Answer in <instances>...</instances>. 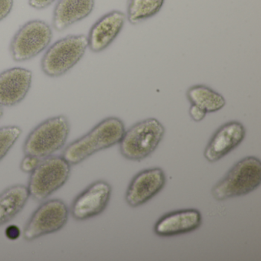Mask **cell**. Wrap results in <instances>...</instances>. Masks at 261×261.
<instances>
[{"label": "cell", "instance_id": "1", "mask_svg": "<svg viewBox=\"0 0 261 261\" xmlns=\"http://www.w3.org/2000/svg\"><path fill=\"white\" fill-rule=\"evenodd\" d=\"M125 130L124 123L120 119L108 117L68 145L62 157L70 165L79 164L94 154L120 143Z\"/></svg>", "mask_w": 261, "mask_h": 261}, {"label": "cell", "instance_id": "2", "mask_svg": "<svg viewBox=\"0 0 261 261\" xmlns=\"http://www.w3.org/2000/svg\"><path fill=\"white\" fill-rule=\"evenodd\" d=\"M261 184V162L247 156L237 163L212 190L217 201L244 196L253 192Z\"/></svg>", "mask_w": 261, "mask_h": 261}, {"label": "cell", "instance_id": "3", "mask_svg": "<svg viewBox=\"0 0 261 261\" xmlns=\"http://www.w3.org/2000/svg\"><path fill=\"white\" fill-rule=\"evenodd\" d=\"M164 135V126L157 119L142 120L125 130L119 143L120 153L126 160L141 161L153 153Z\"/></svg>", "mask_w": 261, "mask_h": 261}, {"label": "cell", "instance_id": "4", "mask_svg": "<svg viewBox=\"0 0 261 261\" xmlns=\"http://www.w3.org/2000/svg\"><path fill=\"white\" fill-rule=\"evenodd\" d=\"M69 133V121L65 116L48 119L30 133L24 143V153L39 160L49 157L63 147Z\"/></svg>", "mask_w": 261, "mask_h": 261}, {"label": "cell", "instance_id": "5", "mask_svg": "<svg viewBox=\"0 0 261 261\" xmlns=\"http://www.w3.org/2000/svg\"><path fill=\"white\" fill-rule=\"evenodd\" d=\"M88 48V37L69 36L53 44L42 59V70L48 77H61L75 66Z\"/></svg>", "mask_w": 261, "mask_h": 261}, {"label": "cell", "instance_id": "6", "mask_svg": "<svg viewBox=\"0 0 261 261\" xmlns=\"http://www.w3.org/2000/svg\"><path fill=\"white\" fill-rule=\"evenodd\" d=\"M70 173L71 165L63 157H47L30 175L27 186L30 196L43 201L66 183Z\"/></svg>", "mask_w": 261, "mask_h": 261}, {"label": "cell", "instance_id": "7", "mask_svg": "<svg viewBox=\"0 0 261 261\" xmlns=\"http://www.w3.org/2000/svg\"><path fill=\"white\" fill-rule=\"evenodd\" d=\"M53 30L46 22L33 20L22 25L10 44V53L15 62L30 60L43 51L51 42Z\"/></svg>", "mask_w": 261, "mask_h": 261}, {"label": "cell", "instance_id": "8", "mask_svg": "<svg viewBox=\"0 0 261 261\" xmlns=\"http://www.w3.org/2000/svg\"><path fill=\"white\" fill-rule=\"evenodd\" d=\"M69 211L62 200L53 199L41 204L33 213L23 230V237L29 241L56 233L65 227Z\"/></svg>", "mask_w": 261, "mask_h": 261}, {"label": "cell", "instance_id": "9", "mask_svg": "<svg viewBox=\"0 0 261 261\" xmlns=\"http://www.w3.org/2000/svg\"><path fill=\"white\" fill-rule=\"evenodd\" d=\"M112 188L105 181H95L77 195L71 204V212L77 221H85L101 214L111 199Z\"/></svg>", "mask_w": 261, "mask_h": 261}, {"label": "cell", "instance_id": "10", "mask_svg": "<svg viewBox=\"0 0 261 261\" xmlns=\"http://www.w3.org/2000/svg\"><path fill=\"white\" fill-rule=\"evenodd\" d=\"M166 183V174L160 168L141 171L131 180L125 200L131 207L143 205L160 193Z\"/></svg>", "mask_w": 261, "mask_h": 261}, {"label": "cell", "instance_id": "11", "mask_svg": "<svg viewBox=\"0 0 261 261\" xmlns=\"http://www.w3.org/2000/svg\"><path fill=\"white\" fill-rule=\"evenodd\" d=\"M246 137L244 125L238 121H230L220 126L209 140L204 156L207 161L215 163L236 149Z\"/></svg>", "mask_w": 261, "mask_h": 261}, {"label": "cell", "instance_id": "12", "mask_svg": "<svg viewBox=\"0 0 261 261\" xmlns=\"http://www.w3.org/2000/svg\"><path fill=\"white\" fill-rule=\"evenodd\" d=\"M126 20V15L118 10L102 16L90 30L88 36L90 50L99 53L107 49L121 33Z\"/></svg>", "mask_w": 261, "mask_h": 261}, {"label": "cell", "instance_id": "13", "mask_svg": "<svg viewBox=\"0 0 261 261\" xmlns=\"http://www.w3.org/2000/svg\"><path fill=\"white\" fill-rule=\"evenodd\" d=\"M33 72L27 68H13L0 74V106L13 107L27 97L31 88Z\"/></svg>", "mask_w": 261, "mask_h": 261}, {"label": "cell", "instance_id": "14", "mask_svg": "<svg viewBox=\"0 0 261 261\" xmlns=\"http://www.w3.org/2000/svg\"><path fill=\"white\" fill-rule=\"evenodd\" d=\"M202 222L201 212L197 209H183L166 214L157 221L154 227L155 234L172 237L191 233Z\"/></svg>", "mask_w": 261, "mask_h": 261}, {"label": "cell", "instance_id": "15", "mask_svg": "<svg viewBox=\"0 0 261 261\" xmlns=\"http://www.w3.org/2000/svg\"><path fill=\"white\" fill-rule=\"evenodd\" d=\"M94 7V0H59L53 13V27L63 31L88 17Z\"/></svg>", "mask_w": 261, "mask_h": 261}, {"label": "cell", "instance_id": "16", "mask_svg": "<svg viewBox=\"0 0 261 261\" xmlns=\"http://www.w3.org/2000/svg\"><path fill=\"white\" fill-rule=\"evenodd\" d=\"M28 188L15 185L0 193V226L10 222L25 207L30 198Z\"/></svg>", "mask_w": 261, "mask_h": 261}, {"label": "cell", "instance_id": "17", "mask_svg": "<svg viewBox=\"0 0 261 261\" xmlns=\"http://www.w3.org/2000/svg\"><path fill=\"white\" fill-rule=\"evenodd\" d=\"M187 97L192 105L199 107L206 113L221 111L226 105L224 97L205 85H195L187 91Z\"/></svg>", "mask_w": 261, "mask_h": 261}, {"label": "cell", "instance_id": "18", "mask_svg": "<svg viewBox=\"0 0 261 261\" xmlns=\"http://www.w3.org/2000/svg\"><path fill=\"white\" fill-rule=\"evenodd\" d=\"M165 0H128L126 19L132 25L147 20L159 13Z\"/></svg>", "mask_w": 261, "mask_h": 261}, {"label": "cell", "instance_id": "19", "mask_svg": "<svg viewBox=\"0 0 261 261\" xmlns=\"http://www.w3.org/2000/svg\"><path fill=\"white\" fill-rule=\"evenodd\" d=\"M22 132L21 128L17 126L0 128V161L10 152Z\"/></svg>", "mask_w": 261, "mask_h": 261}, {"label": "cell", "instance_id": "20", "mask_svg": "<svg viewBox=\"0 0 261 261\" xmlns=\"http://www.w3.org/2000/svg\"><path fill=\"white\" fill-rule=\"evenodd\" d=\"M40 163L37 157L31 155H25L20 163L21 170L25 173H32Z\"/></svg>", "mask_w": 261, "mask_h": 261}, {"label": "cell", "instance_id": "21", "mask_svg": "<svg viewBox=\"0 0 261 261\" xmlns=\"http://www.w3.org/2000/svg\"><path fill=\"white\" fill-rule=\"evenodd\" d=\"M14 0H0V22L4 20L13 10Z\"/></svg>", "mask_w": 261, "mask_h": 261}, {"label": "cell", "instance_id": "22", "mask_svg": "<svg viewBox=\"0 0 261 261\" xmlns=\"http://www.w3.org/2000/svg\"><path fill=\"white\" fill-rule=\"evenodd\" d=\"M189 114H190V117H192L194 121L200 122L205 117L207 113L204 110L200 108L199 107L192 105L190 109H189Z\"/></svg>", "mask_w": 261, "mask_h": 261}, {"label": "cell", "instance_id": "23", "mask_svg": "<svg viewBox=\"0 0 261 261\" xmlns=\"http://www.w3.org/2000/svg\"><path fill=\"white\" fill-rule=\"evenodd\" d=\"M56 0H29L30 7L36 10H43L49 7Z\"/></svg>", "mask_w": 261, "mask_h": 261}, {"label": "cell", "instance_id": "24", "mask_svg": "<svg viewBox=\"0 0 261 261\" xmlns=\"http://www.w3.org/2000/svg\"><path fill=\"white\" fill-rule=\"evenodd\" d=\"M3 114H4V109L2 106H0V119L3 117Z\"/></svg>", "mask_w": 261, "mask_h": 261}]
</instances>
